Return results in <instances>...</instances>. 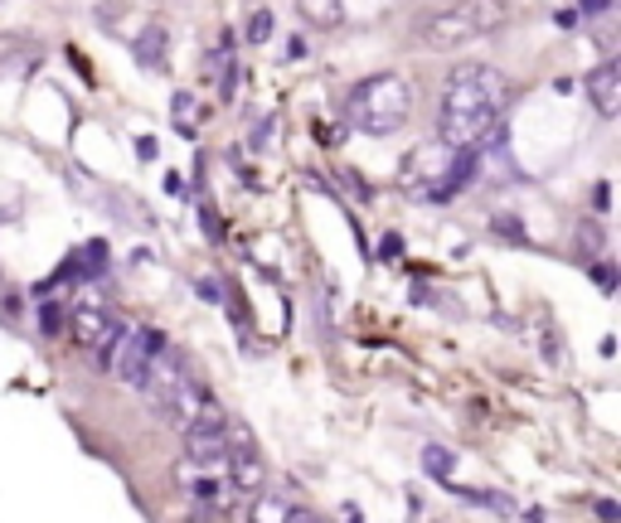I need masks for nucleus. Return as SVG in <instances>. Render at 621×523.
Returning <instances> with one entry per match:
<instances>
[{"instance_id": "nucleus-1", "label": "nucleus", "mask_w": 621, "mask_h": 523, "mask_svg": "<svg viewBox=\"0 0 621 523\" xmlns=\"http://www.w3.org/2000/svg\"><path fill=\"white\" fill-rule=\"evenodd\" d=\"M505 107H510V82L491 64H461L452 68L442 88L438 136L447 151H485L505 131Z\"/></svg>"}, {"instance_id": "nucleus-2", "label": "nucleus", "mask_w": 621, "mask_h": 523, "mask_svg": "<svg viewBox=\"0 0 621 523\" xmlns=\"http://www.w3.org/2000/svg\"><path fill=\"white\" fill-rule=\"evenodd\" d=\"M500 25H505V0H452V5L418 15L413 39L422 49L452 54V49H466L476 39H491Z\"/></svg>"}, {"instance_id": "nucleus-3", "label": "nucleus", "mask_w": 621, "mask_h": 523, "mask_svg": "<svg viewBox=\"0 0 621 523\" xmlns=\"http://www.w3.org/2000/svg\"><path fill=\"white\" fill-rule=\"evenodd\" d=\"M413 112V92L398 73H369L345 92V122L365 136H393L403 131Z\"/></svg>"}, {"instance_id": "nucleus-4", "label": "nucleus", "mask_w": 621, "mask_h": 523, "mask_svg": "<svg viewBox=\"0 0 621 523\" xmlns=\"http://www.w3.org/2000/svg\"><path fill=\"white\" fill-rule=\"evenodd\" d=\"M165 349V334L151 330V326H137V330H122L117 340L107 344V354H102V363H107L112 379H122L127 388H141V379H147L151 359Z\"/></svg>"}, {"instance_id": "nucleus-5", "label": "nucleus", "mask_w": 621, "mask_h": 523, "mask_svg": "<svg viewBox=\"0 0 621 523\" xmlns=\"http://www.w3.org/2000/svg\"><path fill=\"white\" fill-rule=\"evenodd\" d=\"M122 330L127 326H122L117 316H107L102 306H74L68 310V334H74V344L78 349H88V354H98V359L107 354V344L117 340Z\"/></svg>"}, {"instance_id": "nucleus-6", "label": "nucleus", "mask_w": 621, "mask_h": 523, "mask_svg": "<svg viewBox=\"0 0 621 523\" xmlns=\"http://www.w3.org/2000/svg\"><path fill=\"white\" fill-rule=\"evenodd\" d=\"M185 379H190V363H185V354L165 344V349L151 359L147 379H141V393H147V403H151V407H161L165 397H170L175 388H180Z\"/></svg>"}, {"instance_id": "nucleus-7", "label": "nucleus", "mask_w": 621, "mask_h": 523, "mask_svg": "<svg viewBox=\"0 0 621 523\" xmlns=\"http://www.w3.org/2000/svg\"><path fill=\"white\" fill-rule=\"evenodd\" d=\"M583 88H587V98H593L597 117H617L621 112V64L617 59H603V64L583 78Z\"/></svg>"}, {"instance_id": "nucleus-8", "label": "nucleus", "mask_w": 621, "mask_h": 523, "mask_svg": "<svg viewBox=\"0 0 621 523\" xmlns=\"http://www.w3.org/2000/svg\"><path fill=\"white\" fill-rule=\"evenodd\" d=\"M185 436V456L200 460V465H224L229 460V426L219 432H180Z\"/></svg>"}, {"instance_id": "nucleus-9", "label": "nucleus", "mask_w": 621, "mask_h": 523, "mask_svg": "<svg viewBox=\"0 0 621 523\" xmlns=\"http://www.w3.org/2000/svg\"><path fill=\"white\" fill-rule=\"evenodd\" d=\"M131 49H137V64H141V68H155V73H161L165 59H170V29H165V25H147Z\"/></svg>"}, {"instance_id": "nucleus-10", "label": "nucleus", "mask_w": 621, "mask_h": 523, "mask_svg": "<svg viewBox=\"0 0 621 523\" xmlns=\"http://www.w3.org/2000/svg\"><path fill=\"white\" fill-rule=\"evenodd\" d=\"M296 15H302L310 29H335L340 20H345V0H296Z\"/></svg>"}, {"instance_id": "nucleus-11", "label": "nucleus", "mask_w": 621, "mask_h": 523, "mask_svg": "<svg viewBox=\"0 0 621 523\" xmlns=\"http://www.w3.org/2000/svg\"><path fill=\"white\" fill-rule=\"evenodd\" d=\"M287 514H292V505H287L282 495H273V489H257L253 509H248V523H287Z\"/></svg>"}, {"instance_id": "nucleus-12", "label": "nucleus", "mask_w": 621, "mask_h": 523, "mask_svg": "<svg viewBox=\"0 0 621 523\" xmlns=\"http://www.w3.org/2000/svg\"><path fill=\"white\" fill-rule=\"evenodd\" d=\"M422 470H428V475H438V480H452V470H457V456H452L447 446L432 442L428 451H422Z\"/></svg>"}, {"instance_id": "nucleus-13", "label": "nucleus", "mask_w": 621, "mask_h": 523, "mask_svg": "<svg viewBox=\"0 0 621 523\" xmlns=\"http://www.w3.org/2000/svg\"><path fill=\"white\" fill-rule=\"evenodd\" d=\"M277 29V15L273 10H253V20H248V44H267Z\"/></svg>"}, {"instance_id": "nucleus-14", "label": "nucleus", "mask_w": 621, "mask_h": 523, "mask_svg": "<svg viewBox=\"0 0 621 523\" xmlns=\"http://www.w3.org/2000/svg\"><path fill=\"white\" fill-rule=\"evenodd\" d=\"M461 499H466V505H485V509H500V514H510V499H505V495H495V489H461Z\"/></svg>"}, {"instance_id": "nucleus-15", "label": "nucleus", "mask_w": 621, "mask_h": 523, "mask_svg": "<svg viewBox=\"0 0 621 523\" xmlns=\"http://www.w3.org/2000/svg\"><path fill=\"white\" fill-rule=\"evenodd\" d=\"M224 78H219V98L224 102H233L238 98V82H243V73H238V59H224Z\"/></svg>"}, {"instance_id": "nucleus-16", "label": "nucleus", "mask_w": 621, "mask_h": 523, "mask_svg": "<svg viewBox=\"0 0 621 523\" xmlns=\"http://www.w3.org/2000/svg\"><path fill=\"white\" fill-rule=\"evenodd\" d=\"M102 257H107V247H102V243H88V247H83V277H102V267H107V262H102Z\"/></svg>"}, {"instance_id": "nucleus-17", "label": "nucleus", "mask_w": 621, "mask_h": 523, "mask_svg": "<svg viewBox=\"0 0 621 523\" xmlns=\"http://www.w3.org/2000/svg\"><path fill=\"white\" fill-rule=\"evenodd\" d=\"M277 131H282V127H277V117H267V122H263V127H257V131H253V151H273Z\"/></svg>"}, {"instance_id": "nucleus-18", "label": "nucleus", "mask_w": 621, "mask_h": 523, "mask_svg": "<svg viewBox=\"0 0 621 523\" xmlns=\"http://www.w3.org/2000/svg\"><path fill=\"white\" fill-rule=\"evenodd\" d=\"M190 107H194V102H190V92H180V98H175V127H180L185 136H194V122H190Z\"/></svg>"}, {"instance_id": "nucleus-19", "label": "nucleus", "mask_w": 621, "mask_h": 523, "mask_svg": "<svg viewBox=\"0 0 621 523\" xmlns=\"http://www.w3.org/2000/svg\"><path fill=\"white\" fill-rule=\"evenodd\" d=\"M194 291H200L204 301H219V281H210V277H200V281H194Z\"/></svg>"}, {"instance_id": "nucleus-20", "label": "nucleus", "mask_w": 621, "mask_h": 523, "mask_svg": "<svg viewBox=\"0 0 621 523\" xmlns=\"http://www.w3.org/2000/svg\"><path fill=\"white\" fill-rule=\"evenodd\" d=\"M39 320H45V330H49V334H59V310H54V306L39 310Z\"/></svg>"}, {"instance_id": "nucleus-21", "label": "nucleus", "mask_w": 621, "mask_h": 523, "mask_svg": "<svg viewBox=\"0 0 621 523\" xmlns=\"http://www.w3.org/2000/svg\"><path fill=\"white\" fill-rule=\"evenodd\" d=\"M495 233H510V238H524V233H520V224H515V218H495Z\"/></svg>"}, {"instance_id": "nucleus-22", "label": "nucleus", "mask_w": 621, "mask_h": 523, "mask_svg": "<svg viewBox=\"0 0 621 523\" xmlns=\"http://www.w3.org/2000/svg\"><path fill=\"white\" fill-rule=\"evenodd\" d=\"M137 155H141V161H151V155H155V141H151V136H141V141H137Z\"/></svg>"}, {"instance_id": "nucleus-23", "label": "nucleus", "mask_w": 621, "mask_h": 523, "mask_svg": "<svg viewBox=\"0 0 621 523\" xmlns=\"http://www.w3.org/2000/svg\"><path fill=\"white\" fill-rule=\"evenodd\" d=\"M287 523H320V519L306 514V509H292V514H287Z\"/></svg>"}, {"instance_id": "nucleus-24", "label": "nucleus", "mask_w": 621, "mask_h": 523, "mask_svg": "<svg viewBox=\"0 0 621 523\" xmlns=\"http://www.w3.org/2000/svg\"><path fill=\"white\" fill-rule=\"evenodd\" d=\"M583 5H587V10H607V5H612V0H583Z\"/></svg>"}]
</instances>
